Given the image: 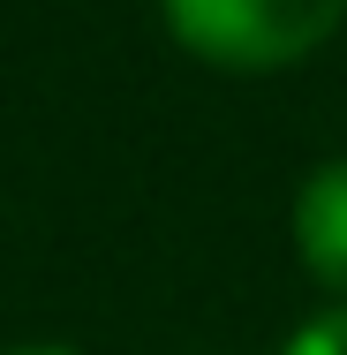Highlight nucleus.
<instances>
[{
    "instance_id": "1",
    "label": "nucleus",
    "mask_w": 347,
    "mask_h": 355,
    "mask_svg": "<svg viewBox=\"0 0 347 355\" xmlns=\"http://www.w3.org/2000/svg\"><path fill=\"white\" fill-rule=\"evenodd\" d=\"M159 8H166V31L197 61L234 76L310 61L347 15V0H159Z\"/></svg>"
},
{
    "instance_id": "2",
    "label": "nucleus",
    "mask_w": 347,
    "mask_h": 355,
    "mask_svg": "<svg viewBox=\"0 0 347 355\" xmlns=\"http://www.w3.org/2000/svg\"><path fill=\"white\" fill-rule=\"evenodd\" d=\"M294 250L317 272V287L347 302V159L317 166L302 182V197H294Z\"/></svg>"
},
{
    "instance_id": "3",
    "label": "nucleus",
    "mask_w": 347,
    "mask_h": 355,
    "mask_svg": "<svg viewBox=\"0 0 347 355\" xmlns=\"http://www.w3.org/2000/svg\"><path fill=\"white\" fill-rule=\"evenodd\" d=\"M279 355H347V302H340V310H325V318H310Z\"/></svg>"
},
{
    "instance_id": "4",
    "label": "nucleus",
    "mask_w": 347,
    "mask_h": 355,
    "mask_svg": "<svg viewBox=\"0 0 347 355\" xmlns=\"http://www.w3.org/2000/svg\"><path fill=\"white\" fill-rule=\"evenodd\" d=\"M8 355H75V348H8Z\"/></svg>"
}]
</instances>
